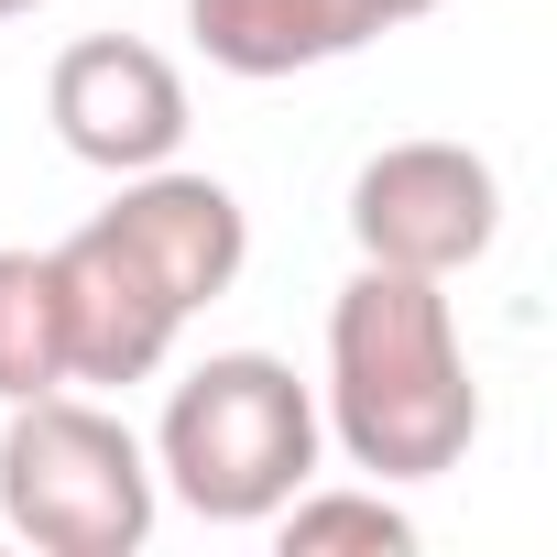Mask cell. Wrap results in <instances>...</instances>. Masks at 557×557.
<instances>
[{"label":"cell","instance_id":"cell-1","mask_svg":"<svg viewBox=\"0 0 557 557\" xmlns=\"http://www.w3.org/2000/svg\"><path fill=\"white\" fill-rule=\"evenodd\" d=\"M318 426L372 481H437V470L470 459L481 383H470V350H459V318H448L437 273L361 262L350 285L329 296V394H318Z\"/></svg>","mask_w":557,"mask_h":557},{"label":"cell","instance_id":"cell-2","mask_svg":"<svg viewBox=\"0 0 557 557\" xmlns=\"http://www.w3.org/2000/svg\"><path fill=\"white\" fill-rule=\"evenodd\" d=\"M318 394L296 383V361L273 350H208L153 426V481L208 513V524H273L307 481H318Z\"/></svg>","mask_w":557,"mask_h":557},{"label":"cell","instance_id":"cell-3","mask_svg":"<svg viewBox=\"0 0 557 557\" xmlns=\"http://www.w3.org/2000/svg\"><path fill=\"white\" fill-rule=\"evenodd\" d=\"M164 513V481H153V448L88 405V394H34L0 426V524L45 557H132Z\"/></svg>","mask_w":557,"mask_h":557},{"label":"cell","instance_id":"cell-4","mask_svg":"<svg viewBox=\"0 0 557 557\" xmlns=\"http://www.w3.org/2000/svg\"><path fill=\"white\" fill-rule=\"evenodd\" d=\"M350 240H361V262L448 285L503 240V175L470 143H383L350 175Z\"/></svg>","mask_w":557,"mask_h":557},{"label":"cell","instance_id":"cell-5","mask_svg":"<svg viewBox=\"0 0 557 557\" xmlns=\"http://www.w3.org/2000/svg\"><path fill=\"white\" fill-rule=\"evenodd\" d=\"M45 273H55V318H66V383H153L175 361L186 307L110 219L66 230L45 251Z\"/></svg>","mask_w":557,"mask_h":557},{"label":"cell","instance_id":"cell-6","mask_svg":"<svg viewBox=\"0 0 557 557\" xmlns=\"http://www.w3.org/2000/svg\"><path fill=\"white\" fill-rule=\"evenodd\" d=\"M45 121L77 164L143 175V164H175V143H186V77H175V55H153L132 34H77L45 77Z\"/></svg>","mask_w":557,"mask_h":557},{"label":"cell","instance_id":"cell-7","mask_svg":"<svg viewBox=\"0 0 557 557\" xmlns=\"http://www.w3.org/2000/svg\"><path fill=\"white\" fill-rule=\"evenodd\" d=\"M164 285H175V307L197 318V307H219L230 285H240V262H251V219H240V197L219 186V175H197V164H143V175H121V197L99 208Z\"/></svg>","mask_w":557,"mask_h":557},{"label":"cell","instance_id":"cell-8","mask_svg":"<svg viewBox=\"0 0 557 557\" xmlns=\"http://www.w3.org/2000/svg\"><path fill=\"white\" fill-rule=\"evenodd\" d=\"M186 34L230 77H296L394 34V0H186Z\"/></svg>","mask_w":557,"mask_h":557},{"label":"cell","instance_id":"cell-9","mask_svg":"<svg viewBox=\"0 0 557 557\" xmlns=\"http://www.w3.org/2000/svg\"><path fill=\"white\" fill-rule=\"evenodd\" d=\"M66 383V318L45 251H0V405H34Z\"/></svg>","mask_w":557,"mask_h":557},{"label":"cell","instance_id":"cell-10","mask_svg":"<svg viewBox=\"0 0 557 557\" xmlns=\"http://www.w3.org/2000/svg\"><path fill=\"white\" fill-rule=\"evenodd\" d=\"M273 535H285V557H339V546H361V557H416V513L405 503H383V481L372 492H296L285 513H273Z\"/></svg>","mask_w":557,"mask_h":557},{"label":"cell","instance_id":"cell-11","mask_svg":"<svg viewBox=\"0 0 557 557\" xmlns=\"http://www.w3.org/2000/svg\"><path fill=\"white\" fill-rule=\"evenodd\" d=\"M416 12H437V0H394V23H416Z\"/></svg>","mask_w":557,"mask_h":557},{"label":"cell","instance_id":"cell-12","mask_svg":"<svg viewBox=\"0 0 557 557\" xmlns=\"http://www.w3.org/2000/svg\"><path fill=\"white\" fill-rule=\"evenodd\" d=\"M12 12H45V0H0V23H12Z\"/></svg>","mask_w":557,"mask_h":557}]
</instances>
